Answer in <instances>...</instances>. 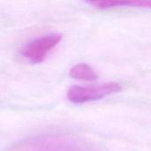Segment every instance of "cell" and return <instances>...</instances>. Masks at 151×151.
Listing matches in <instances>:
<instances>
[{
  "label": "cell",
  "mask_w": 151,
  "mask_h": 151,
  "mask_svg": "<svg viewBox=\"0 0 151 151\" xmlns=\"http://www.w3.org/2000/svg\"><path fill=\"white\" fill-rule=\"evenodd\" d=\"M122 90V86L118 82H106L93 86H73L67 93L68 101L75 104L97 101L117 94Z\"/></svg>",
  "instance_id": "6da1fadb"
},
{
  "label": "cell",
  "mask_w": 151,
  "mask_h": 151,
  "mask_svg": "<svg viewBox=\"0 0 151 151\" xmlns=\"http://www.w3.org/2000/svg\"><path fill=\"white\" fill-rule=\"evenodd\" d=\"M99 10L118 7H138L151 9V0H97L88 2Z\"/></svg>",
  "instance_id": "3957f363"
},
{
  "label": "cell",
  "mask_w": 151,
  "mask_h": 151,
  "mask_svg": "<svg viewBox=\"0 0 151 151\" xmlns=\"http://www.w3.org/2000/svg\"><path fill=\"white\" fill-rule=\"evenodd\" d=\"M63 36L58 33H50L28 42L22 49V57L31 64L42 63L48 54L60 42Z\"/></svg>",
  "instance_id": "7a4b0ae2"
},
{
  "label": "cell",
  "mask_w": 151,
  "mask_h": 151,
  "mask_svg": "<svg viewBox=\"0 0 151 151\" xmlns=\"http://www.w3.org/2000/svg\"><path fill=\"white\" fill-rule=\"evenodd\" d=\"M69 75L75 80L85 81H96L98 78L96 72L89 65L85 63H80L74 65L70 69Z\"/></svg>",
  "instance_id": "277c9868"
}]
</instances>
